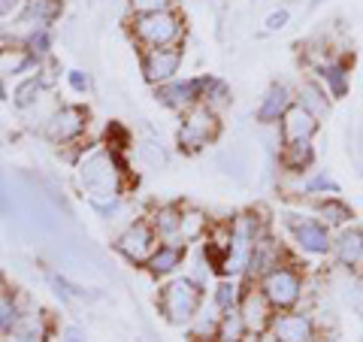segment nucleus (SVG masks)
I'll return each mask as SVG.
<instances>
[{
    "instance_id": "nucleus-48",
    "label": "nucleus",
    "mask_w": 363,
    "mask_h": 342,
    "mask_svg": "<svg viewBox=\"0 0 363 342\" xmlns=\"http://www.w3.org/2000/svg\"><path fill=\"white\" fill-rule=\"evenodd\" d=\"M155 342H157V339H155Z\"/></svg>"
},
{
    "instance_id": "nucleus-42",
    "label": "nucleus",
    "mask_w": 363,
    "mask_h": 342,
    "mask_svg": "<svg viewBox=\"0 0 363 342\" xmlns=\"http://www.w3.org/2000/svg\"><path fill=\"white\" fill-rule=\"evenodd\" d=\"M61 342H85V330H82V327H76V324L64 327V333H61Z\"/></svg>"
},
{
    "instance_id": "nucleus-2",
    "label": "nucleus",
    "mask_w": 363,
    "mask_h": 342,
    "mask_svg": "<svg viewBox=\"0 0 363 342\" xmlns=\"http://www.w3.org/2000/svg\"><path fill=\"white\" fill-rule=\"evenodd\" d=\"M260 236H264V221H260L255 212L236 215V219L230 221V248H227V255L221 260V270H218L221 276H227V279L245 276Z\"/></svg>"
},
{
    "instance_id": "nucleus-32",
    "label": "nucleus",
    "mask_w": 363,
    "mask_h": 342,
    "mask_svg": "<svg viewBox=\"0 0 363 342\" xmlns=\"http://www.w3.org/2000/svg\"><path fill=\"white\" fill-rule=\"evenodd\" d=\"M218 167L224 176H233L236 182H245L248 179V158L240 152V149H230V152H221L218 155Z\"/></svg>"
},
{
    "instance_id": "nucleus-1",
    "label": "nucleus",
    "mask_w": 363,
    "mask_h": 342,
    "mask_svg": "<svg viewBox=\"0 0 363 342\" xmlns=\"http://www.w3.org/2000/svg\"><path fill=\"white\" fill-rule=\"evenodd\" d=\"M76 176L79 185L88 194L91 206L100 215H116L121 206V191H124V164L118 152H112L109 145H97V149H88L76 164Z\"/></svg>"
},
{
    "instance_id": "nucleus-16",
    "label": "nucleus",
    "mask_w": 363,
    "mask_h": 342,
    "mask_svg": "<svg viewBox=\"0 0 363 342\" xmlns=\"http://www.w3.org/2000/svg\"><path fill=\"white\" fill-rule=\"evenodd\" d=\"M285 248H281L276 239H272L267 231H264V236L257 239V246H255V255H252V264H248V270H245V276L248 279H255V285H257V279L264 276V272H269L272 267H279V264H285Z\"/></svg>"
},
{
    "instance_id": "nucleus-8",
    "label": "nucleus",
    "mask_w": 363,
    "mask_h": 342,
    "mask_svg": "<svg viewBox=\"0 0 363 342\" xmlns=\"http://www.w3.org/2000/svg\"><path fill=\"white\" fill-rule=\"evenodd\" d=\"M285 227L294 239V246L306 255H330L333 248V233L330 227L318 219H303V215H288Z\"/></svg>"
},
{
    "instance_id": "nucleus-47",
    "label": "nucleus",
    "mask_w": 363,
    "mask_h": 342,
    "mask_svg": "<svg viewBox=\"0 0 363 342\" xmlns=\"http://www.w3.org/2000/svg\"><path fill=\"white\" fill-rule=\"evenodd\" d=\"M360 155H363V131H360Z\"/></svg>"
},
{
    "instance_id": "nucleus-25",
    "label": "nucleus",
    "mask_w": 363,
    "mask_h": 342,
    "mask_svg": "<svg viewBox=\"0 0 363 342\" xmlns=\"http://www.w3.org/2000/svg\"><path fill=\"white\" fill-rule=\"evenodd\" d=\"M281 167L288 173H303L309 170L315 161V149H312V140H303V143H281Z\"/></svg>"
},
{
    "instance_id": "nucleus-29",
    "label": "nucleus",
    "mask_w": 363,
    "mask_h": 342,
    "mask_svg": "<svg viewBox=\"0 0 363 342\" xmlns=\"http://www.w3.org/2000/svg\"><path fill=\"white\" fill-rule=\"evenodd\" d=\"M206 233H209L206 215L197 209H182V233H179L182 243H197V239H203Z\"/></svg>"
},
{
    "instance_id": "nucleus-31",
    "label": "nucleus",
    "mask_w": 363,
    "mask_h": 342,
    "mask_svg": "<svg viewBox=\"0 0 363 342\" xmlns=\"http://www.w3.org/2000/svg\"><path fill=\"white\" fill-rule=\"evenodd\" d=\"M18 303H16V294L9 291V285L0 279V333H9V327L16 324L18 318Z\"/></svg>"
},
{
    "instance_id": "nucleus-3",
    "label": "nucleus",
    "mask_w": 363,
    "mask_h": 342,
    "mask_svg": "<svg viewBox=\"0 0 363 342\" xmlns=\"http://www.w3.org/2000/svg\"><path fill=\"white\" fill-rule=\"evenodd\" d=\"M200 306H203V285L188 276L167 282L161 294H157V309H161L164 321H169L173 327L191 324V318L200 312Z\"/></svg>"
},
{
    "instance_id": "nucleus-38",
    "label": "nucleus",
    "mask_w": 363,
    "mask_h": 342,
    "mask_svg": "<svg viewBox=\"0 0 363 342\" xmlns=\"http://www.w3.org/2000/svg\"><path fill=\"white\" fill-rule=\"evenodd\" d=\"M133 16H145V13H167L173 9L176 0H128Z\"/></svg>"
},
{
    "instance_id": "nucleus-20",
    "label": "nucleus",
    "mask_w": 363,
    "mask_h": 342,
    "mask_svg": "<svg viewBox=\"0 0 363 342\" xmlns=\"http://www.w3.org/2000/svg\"><path fill=\"white\" fill-rule=\"evenodd\" d=\"M185 243H157V248L152 252L149 258V272L152 276H169V272H176L182 264H185Z\"/></svg>"
},
{
    "instance_id": "nucleus-41",
    "label": "nucleus",
    "mask_w": 363,
    "mask_h": 342,
    "mask_svg": "<svg viewBox=\"0 0 363 342\" xmlns=\"http://www.w3.org/2000/svg\"><path fill=\"white\" fill-rule=\"evenodd\" d=\"M67 82H70V88L76 91V94H85V91L91 88V79L85 70H70L67 73Z\"/></svg>"
},
{
    "instance_id": "nucleus-9",
    "label": "nucleus",
    "mask_w": 363,
    "mask_h": 342,
    "mask_svg": "<svg viewBox=\"0 0 363 342\" xmlns=\"http://www.w3.org/2000/svg\"><path fill=\"white\" fill-rule=\"evenodd\" d=\"M203 94H206V76H194V79H169L164 85H155V97L157 104H164L167 109L185 112L191 106L203 104Z\"/></svg>"
},
{
    "instance_id": "nucleus-12",
    "label": "nucleus",
    "mask_w": 363,
    "mask_h": 342,
    "mask_svg": "<svg viewBox=\"0 0 363 342\" xmlns=\"http://www.w3.org/2000/svg\"><path fill=\"white\" fill-rule=\"evenodd\" d=\"M269 333L276 342H315L318 339V324H315V318L309 312L288 309V312H276Z\"/></svg>"
},
{
    "instance_id": "nucleus-24",
    "label": "nucleus",
    "mask_w": 363,
    "mask_h": 342,
    "mask_svg": "<svg viewBox=\"0 0 363 342\" xmlns=\"http://www.w3.org/2000/svg\"><path fill=\"white\" fill-rule=\"evenodd\" d=\"M152 227L161 243H182L179 233H182V206L176 203H167V206H157V212L152 215Z\"/></svg>"
},
{
    "instance_id": "nucleus-40",
    "label": "nucleus",
    "mask_w": 363,
    "mask_h": 342,
    "mask_svg": "<svg viewBox=\"0 0 363 342\" xmlns=\"http://www.w3.org/2000/svg\"><path fill=\"white\" fill-rule=\"evenodd\" d=\"M288 18H291L288 9H276V13H269V16H267V21H264L267 33H276V31H281V28L288 25Z\"/></svg>"
},
{
    "instance_id": "nucleus-10",
    "label": "nucleus",
    "mask_w": 363,
    "mask_h": 342,
    "mask_svg": "<svg viewBox=\"0 0 363 342\" xmlns=\"http://www.w3.org/2000/svg\"><path fill=\"white\" fill-rule=\"evenodd\" d=\"M185 61V49L182 45H167V49H145L143 52V76L149 85H164L176 79Z\"/></svg>"
},
{
    "instance_id": "nucleus-4",
    "label": "nucleus",
    "mask_w": 363,
    "mask_h": 342,
    "mask_svg": "<svg viewBox=\"0 0 363 342\" xmlns=\"http://www.w3.org/2000/svg\"><path fill=\"white\" fill-rule=\"evenodd\" d=\"M257 288L264 291V297L272 306H276V312H288V309H297V303L306 291V279H303L297 264L285 260V264L264 272V276L257 279Z\"/></svg>"
},
{
    "instance_id": "nucleus-5",
    "label": "nucleus",
    "mask_w": 363,
    "mask_h": 342,
    "mask_svg": "<svg viewBox=\"0 0 363 342\" xmlns=\"http://www.w3.org/2000/svg\"><path fill=\"white\" fill-rule=\"evenodd\" d=\"M221 133V121H218V112L209 109L206 104H197L182 112V124H179V133H176V143L185 155H197L203 152L209 143L218 140Z\"/></svg>"
},
{
    "instance_id": "nucleus-43",
    "label": "nucleus",
    "mask_w": 363,
    "mask_h": 342,
    "mask_svg": "<svg viewBox=\"0 0 363 342\" xmlns=\"http://www.w3.org/2000/svg\"><path fill=\"white\" fill-rule=\"evenodd\" d=\"M21 4H25V0H0V18L16 16L18 9H21Z\"/></svg>"
},
{
    "instance_id": "nucleus-11",
    "label": "nucleus",
    "mask_w": 363,
    "mask_h": 342,
    "mask_svg": "<svg viewBox=\"0 0 363 342\" xmlns=\"http://www.w3.org/2000/svg\"><path fill=\"white\" fill-rule=\"evenodd\" d=\"M85 128H88V109L82 106H58L45 118V136L58 145L76 143L85 133Z\"/></svg>"
},
{
    "instance_id": "nucleus-22",
    "label": "nucleus",
    "mask_w": 363,
    "mask_h": 342,
    "mask_svg": "<svg viewBox=\"0 0 363 342\" xmlns=\"http://www.w3.org/2000/svg\"><path fill=\"white\" fill-rule=\"evenodd\" d=\"M6 336H9V342H45L49 339V324H45V318L37 312H21Z\"/></svg>"
},
{
    "instance_id": "nucleus-21",
    "label": "nucleus",
    "mask_w": 363,
    "mask_h": 342,
    "mask_svg": "<svg viewBox=\"0 0 363 342\" xmlns=\"http://www.w3.org/2000/svg\"><path fill=\"white\" fill-rule=\"evenodd\" d=\"M318 76L324 79L327 94L330 97H345L348 94V79H351V61L345 58H327L321 67H318Z\"/></svg>"
},
{
    "instance_id": "nucleus-34",
    "label": "nucleus",
    "mask_w": 363,
    "mask_h": 342,
    "mask_svg": "<svg viewBox=\"0 0 363 342\" xmlns=\"http://www.w3.org/2000/svg\"><path fill=\"white\" fill-rule=\"evenodd\" d=\"M303 191L306 194H321V197H336V194H339V182L327 173V170H318V173H312L309 179L303 182Z\"/></svg>"
},
{
    "instance_id": "nucleus-13",
    "label": "nucleus",
    "mask_w": 363,
    "mask_h": 342,
    "mask_svg": "<svg viewBox=\"0 0 363 342\" xmlns=\"http://www.w3.org/2000/svg\"><path fill=\"white\" fill-rule=\"evenodd\" d=\"M240 312H242V321L248 327V333L264 336V333H269V327H272L276 306L264 297V291H260L257 285H252V288H248L240 297Z\"/></svg>"
},
{
    "instance_id": "nucleus-30",
    "label": "nucleus",
    "mask_w": 363,
    "mask_h": 342,
    "mask_svg": "<svg viewBox=\"0 0 363 342\" xmlns=\"http://www.w3.org/2000/svg\"><path fill=\"white\" fill-rule=\"evenodd\" d=\"M43 91H45V85H43V79L40 76H30V79H25L16 91H13V104L18 106V109H30V106H37L40 100H43Z\"/></svg>"
},
{
    "instance_id": "nucleus-14",
    "label": "nucleus",
    "mask_w": 363,
    "mask_h": 342,
    "mask_svg": "<svg viewBox=\"0 0 363 342\" xmlns=\"http://www.w3.org/2000/svg\"><path fill=\"white\" fill-rule=\"evenodd\" d=\"M315 133H318V118L309 109H303L300 104H294L279 121L281 143H303V140H312Z\"/></svg>"
},
{
    "instance_id": "nucleus-6",
    "label": "nucleus",
    "mask_w": 363,
    "mask_h": 342,
    "mask_svg": "<svg viewBox=\"0 0 363 342\" xmlns=\"http://www.w3.org/2000/svg\"><path fill=\"white\" fill-rule=\"evenodd\" d=\"M185 21L179 13L167 9V13H145V16H133L130 21V33L143 49H167V45H179Z\"/></svg>"
},
{
    "instance_id": "nucleus-7",
    "label": "nucleus",
    "mask_w": 363,
    "mask_h": 342,
    "mask_svg": "<svg viewBox=\"0 0 363 342\" xmlns=\"http://www.w3.org/2000/svg\"><path fill=\"white\" fill-rule=\"evenodd\" d=\"M157 233H155V227H152V221H145V219H140V221H133V224H128L124 231L118 233V239H116V252L128 260V264H133V267H145L149 264V258H152V252L157 248Z\"/></svg>"
},
{
    "instance_id": "nucleus-28",
    "label": "nucleus",
    "mask_w": 363,
    "mask_h": 342,
    "mask_svg": "<svg viewBox=\"0 0 363 342\" xmlns=\"http://www.w3.org/2000/svg\"><path fill=\"white\" fill-rule=\"evenodd\" d=\"M245 336H248V327L242 321L240 306L221 312V324H218V333H215V342H242Z\"/></svg>"
},
{
    "instance_id": "nucleus-15",
    "label": "nucleus",
    "mask_w": 363,
    "mask_h": 342,
    "mask_svg": "<svg viewBox=\"0 0 363 342\" xmlns=\"http://www.w3.org/2000/svg\"><path fill=\"white\" fill-rule=\"evenodd\" d=\"M64 13V0H25L18 9V25H28L30 31L52 28Z\"/></svg>"
},
{
    "instance_id": "nucleus-18",
    "label": "nucleus",
    "mask_w": 363,
    "mask_h": 342,
    "mask_svg": "<svg viewBox=\"0 0 363 342\" xmlns=\"http://www.w3.org/2000/svg\"><path fill=\"white\" fill-rule=\"evenodd\" d=\"M40 67V58L30 55L25 45H0V82L16 76H25Z\"/></svg>"
},
{
    "instance_id": "nucleus-36",
    "label": "nucleus",
    "mask_w": 363,
    "mask_h": 342,
    "mask_svg": "<svg viewBox=\"0 0 363 342\" xmlns=\"http://www.w3.org/2000/svg\"><path fill=\"white\" fill-rule=\"evenodd\" d=\"M140 155H143V161L149 164V167H167V152H164V145L161 140H155V136H149V140H143L140 143Z\"/></svg>"
},
{
    "instance_id": "nucleus-27",
    "label": "nucleus",
    "mask_w": 363,
    "mask_h": 342,
    "mask_svg": "<svg viewBox=\"0 0 363 342\" xmlns=\"http://www.w3.org/2000/svg\"><path fill=\"white\" fill-rule=\"evenodd\" d=\"M218 324H221V309L218 306H209V309H203L191 318V339L197 342H215V333H218Z\"/></svg>"
},
{
    "instance_id": "nucleus-35",
    "label": "nucleus",
    "mask_w": 363,
    "mask_h": 342,
    "mask_svg": "<svg viewBox=\"0 0 363 342\" xmlns=\"http://www.w3.org/2000/svg\"><path fill=\"white\" fill-rule=\"evenodd\" d=\"M212 303L218 306L221 312L233 309V306H240V288H236V282L224 276V279L218 282V288H215V297H212Z\"/></svg>"
},
{
    "instance_id": "nucleus-33",
    "label": "nucleus",
    "mask_w": 363,
    "mask_h": 342,
    "mask_svg": "<svg viewBox=\"0 0 363 342\" xmlns=\"http://www.w3.org/2000/svg\"><path fill=\"white\" fill-rule=\"evenodd\" d=\"M203 104H206L209 109H215V112L230 106V85L221 82V79L206 76V94H203Z\"/></svg>"
},
{
    "instance_id": "nucleus-46",
    "label": "nucleus",
    "mask_w": 363,
    "mask_h": 342,
    "mask_svg": "<svg viewBox=\"0 0 363 342\" xmlns=\"http://www.w3.org/2000/svg\"><path fill=\"white\" fill-rule=\"evenodd\" d=\"M227 4V0H215V6H224Z\"/></svg>"
},
{
    "instance_id": "nucleus-45",
    "label": "nucleus",
    "mask_w": 363,
    "mask_h": 342,
    "mask_svg": "<svg viewBox=\"0 0 363 342\" xmlns=\"http://www.w3.org/2000/svg\"><path fill=\"white\" fill-rule=\"evenodd\" d=\"M354 270H357V276H360V279H363V258H360V260H357V267H354Z\"/></svg>"
},
{
    "instance_id": "nucleus-26",
    "label": "nucleus",
    "mask_w": 363,
    "mask_h": 342,
    "mask_svg": "<svg viewBox=\"0 0 363 342\" xmlns=\"http://www.w3.org/2000/svg\"><path fill=\"white\" fill-rule=\"evenodd\" d=\"M315 212H318V221H324L330 231H333V227H348L351 219H354L351 206H348L345 200H339V197H324L315 206Z\"/></svg>"
},
{
    "instance_id": "nucleus-44",
    "label": "nucleus",
    "mask_w": 363,
    "mask_h": 342,
    "mask_svg": "<svg viewBox=\"0 0 363 342\" xmlns=\"http://www.w3.org/2000/svg\"><path fill=\"white\" fill-rule=\"evenodd\" d=\"M0 212H9V197H6V179L0 176Z\"/></svg>"
},
{
    "instance_id": "nucleus-39",
    "label": "nucleus",
    "mask_w": 363,
    "mask_h": 342,
    "mask_svg": "<svg viewBox=\"0 0 363 342\" xmlns=\"http://www.w3.org/2000/svg\"><path fill=\"white\" fill-rule=\"evenodd\" d=\"M106 143H109L112 152H118V149H124V145L130 143V136H128V131H121L118 124H109L106 128Z\"/></svg>"
},
{
    "instance_id": "nucleus-17",
    "label": "nucleus",
    "mask_w": 363,
    "mask_h": 342,
    "mask_svg": "<svg viewBox=\"0 0 363 342\" xmlns=\"http://www.w3.org/2000/svg\"><path fill=\"white\" fill-rule=\"evenodd\" d=\"M330 255L336 258V264H339V267L354 270V267H357V260L363 258V231H360V227H342V231L333 236Z\"/></svg>"
},
{
    "instance_id": "nucleus-19",
    "label": "nucleus",
    "mask_w": 363,
    "mask_h": 342,
    "mask_svg": "<svg viewBox=\"0 0 363 342\" xmlns=\"http://www.w3.org/2000/svg\"><path fill=\"white\" fill-rule=\"evenodd\" d=\"M294 106V94L285 88V85H269L264 100H260L257 106V121L260 124H279L281 116Z\"/></svg>"
},
{
    "instance_id": "nucleus-37",
    "label": "nucleus",
    "mask_w": 363,
    "mask_h": 342,
    "mask_svg": "<svg viewBox=\"0 0 363 342\" xmlns=\"http://www.w3.org/2000/svg\"><path fill=\"white\" fill-rule=\"evenodd\" d=\"M25 49H28L30 55H37V58L43 61L45 55H49V49H52V33H49V28L30 31V33H28V40H25Z\"/></svg>"
},
{
    "instance_id": "nucleus-23",
    "label": "nucleus",
    "mask_w": 363,
    "mask_h": 342,
    "mask_svg": "<svg viewBox=\"0 0 363 342\" xmlns=\"http://www.w3.org/2000/svg\"><path fill=\"white\" fill-rule=\"evenodd\" d=\"M294 104H300L303 109H309L318 121H321L324 116H330V97H327V88L312 82V79L300 82L297 94H294Z\"/></svg>"
}]
</instances>
